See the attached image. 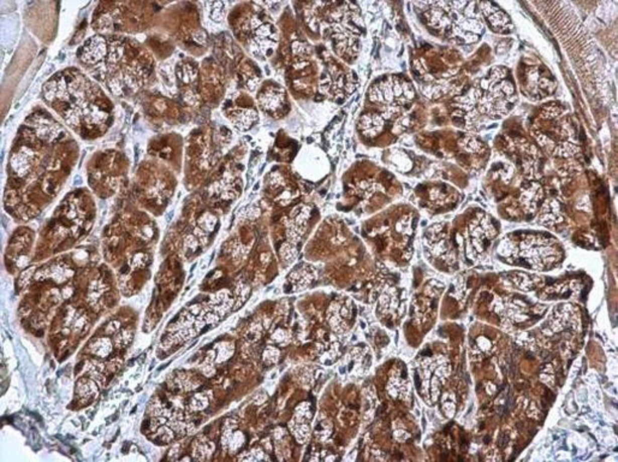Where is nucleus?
<instances>
[{
	"label": "nucleus",
	"instance_id": "f257e3e1",
	"mask_svg": "<svg viewBox=\"0 0 618 462\" xmlns=\"http://www.w3.org/2000/svg\"><path fill=\"white\" fill-rule=\"evenodd\" d=\"M515 101L516 89L508 71L504 67H496L481 80L479 88L464 95L460 117L467 125H472L473 115L476 116V112L490 118H502L512 109Z\"/></svg>",
	"mask_w": 618,
	"mask_h": 462
},
{
	"label": "nucleus",
	"instance_id": "f03ea898",
	"mask_svg": "<svg viewBox=\"0 0 618 462\" xmlns=\"http://www.w3.org/2000/svg\"><path fill=\"white\" fill-rule=\"evenodd\" d=\"M430 9L428 21L433 27L461 44L478 41L484 30L481 12L475 3H444Z\"/></svg>",
	"mask_w": 618,
	"mask_h": 462
},
{
	"label": "nucleus",
	"instance_id": "7ed1b4c3",
	"mask_svg": "<svg viewBox=\"0 0 618 462\" xmlns=\"http://www.w3.org/2000/svg\"><path fill=\"white\" fill-rule=\"evenodd\" d=\"M371 100L386 105V107H401L414 98V88L407 80L399 77H389L373 86L371 89Z\"/></svg>",
	"mask_w": 618,
	"mask_h": 462
},
{
	"label": "nucleus",
	"instance_id": "20e7f679",
	"mask_svg": "<svg viewBox=\"0 0 618 462\" xmlns=\"http://www.w3.org/2000/svg\"><path fill=\"white\" fill-rule=\"evenodd\" d=\"M479 10L481 12V16L485 18L488 26L493 32L500 34H508L512 30V23L510 17L508 16L503 9L494 3L482 2L479 3Z\"/></svg>",
	"mask_w": 618,
	"mask_h": 462
},
{
	"label": "nucleus",
	"instance_id": "39448f33",
	"mask_svg": "<svg viewBox=\"0 0 618 462\" xmlns=\"http://www.w3.org/2000/svg\"><path fill=\"white\" fill-rule=\"evenodd\" d=\"M384 125H385V118L383 116L378 115V113H368L361 118L360 122V128L365 136L374 137L379 135L383 131Z\"/></svg>",
	"mask_w": 618,
	"mask_h": 462
},
{
	"label": "nucleus",
	"instance_id": "423d86ee",
	"mask_svg": "<svg viewBox=\"0 0 618 462\" xmlns=\"http://www.w3.org/2000/svg\"><path fill=\"white\" fill-rule=\"evenodd\" d=\"M99 393V388H98L97 381L92 378H81L76 383V394L81 399H94Z\"/></svg>",
	"mask_w": 618,
	"mask_h": 462
},
{
	"label": "nucleus",
	"instance_id": "0eeeda50",
	"mask_svg": "<svg viewBox=\"0 0 618 462\" xmlns=\"http://www.w3.org/2000/svg\"><path fill=\"white\" fill-rule=\"evenodd\" d=\"M112 342H111L110 338L103 337L98 338L93 343H91L89 352L94 354L95 356H99V358H106V356H109L111 352H112Z\"/></svg>",
	"mask_w": 618,
	"mask_h": 462
},
{
	"label": "nucleus",
	"instance_id": "6e6552de",
	"mask_svg": "<svg viewBox=\"0 0 618 462\" xmlns=\"http://www.w3.org/2000/svg\"><path fill=\"white\" fill-rule=\"evenodd\" d=\"M214 443L211 442V440L206 439L205 437L204 438H200L198 442H196L195 448H194V455H195L196 460H208V458L211 457V455L213 454L214 451Z\"/></svg>",
	"mask_w": 618,
	"mask_h": 462
},
{
	"label": "nucleus",
	"instance_id": "1a4fd4ad",
	"mask_svg": "<svg viewBox=\"0 0 618 462\" xmlns=\"http://www.w3.org/2000/svg\"><path fill=\"white\" fill-rule=\"evenodd\" d=\"M261 100H262L263 107H265V109L273 111V110H277L279 106H281L282 101H283V97L281 93H278V92L269 91L262 95V98H260V101Z\"/></svg>",
	"mask_w": 618,
	"mask_h": 462
},
{
	"label": "nucleus",
	"instance_id": "9d476101",
	"mask_svg": "<svg viewBox=\"0 0 618 462\" xmlns=\"http://www.w3.org/2000/svg\"><path fill=\"white\" fill-rule=\"evenodd\" d=\"M154 433L155 435L153 436V440L158 442L159 444H166V443H170L174 438V431L172 430L168 425L167 426L162 425V426L159 427Z\"/></svg>",
	"mask_w": 618,
	"mask_h": 462
},
{
	"label": "nucleus",
	"instance_id": "9b49d317",
	"mask_svg": "<svg viewBox=\"0 0 618 462\" xmlns=\"http://www.w3.org/2000/svg\"><path fill=\"white\" fill-rule=\"evenodd\" d=\"M245 442V436L243 435L242 432H239V431H233L232 435L230 436L229 442H227V446L226 449L229 450L231 454H235V452H237L239 449L242 448L243 444H244Z\"/></svg>",
	"mask_w": 618,
	"mask_h": 462
},
{
	"label": "nucleus",
	"instance_id": "f8f14e48",
	"mask_svg": "<svg viewBox=\"0 0 618 462\" xmlns=\"http://www.w3.org/2000/svg\"><path fill=\"white\" fill-rule=\"evenodd\" d=\"M233 350H235V348H233L232 343H229V342H224V343H220L219 346L217 347V353H215V361L217 362H223L226 361L227 359L230 358V356L233 354Z\"/></svg>",
	"mask_w": 618,
	"mask_h": 462
},
{
	"label": "nucleus",
	"instance_id": "ddd939ff",
	"mask_svg": "<svg viewBox=\"0 0 618 462\" xmlns=\"http://www.w3.org/2000/svg\"><path fill=\"white\" fill-rule=\"evenodd\" d=\"M131 341H133V332L130 330H122L121 332H117L115 338H113V342L118 347L128 346Z\"/></svg>",
	"mask_w": 618,
	"mask_h": 462
},
{
	"label": "nucleus",
	"instance_id": "4468645a",
	"mask_svg": "<svg viewBox=\"0 0 618 462\" xmlns=\"http://www.w3.org/2000/svg\"><path fill=\"white\" fill-rule=\"evenodd\" d=\"M208 406V399L204 394H198L192 399L190 401V407L194 411H202Z\"/></svg>",
	"mask_w": 618,
	"mask_h": 462
},
{
	"label": "nucleus",
	"instance_id": "2eb2a0df",
	"mask_svg": "<svg viewBox=\"0 0 618 462\" xmlns=\"http://www.w3.org/2000/svg\"><path fill=\"white\" fill-rule=\"evenodd\" d=\"M239 460H244V461H257V460H270V457L267 456V455L261 450L260 448H255L253 450H250L248 452L247 456H241L239 457Z\"/></svg>",
	"mask_w": 618,
	"mask_h": 462
},
{
	"label": "nucleus",
	"instance_id": "dca6fc26",
	"mask_svg": "<svg viewBox=\"0 0 618 462\" xmlns=\"http://www.w3.org/2000/svg\"><path fill=\"white\" fill-rule=\"evenodd\" d=\"M278 356H279L278 349H276V348H273V347H269L265 350V353H263V360L269 363L276 362L277 360H278Z\"/></svg>",
	"mask_w": 618,
	"mask_h": 462
},
{
	"label": "nucleus",
	"instance_id": "f3484780",
	"mask_svg": "<svg viewBox=\"0 0 618 462\" xmlns=\"http://www.w3.org/2000/svg\"><path fill=\"white\" fill-rule=\"evenodd\" d=\"M119 329H121V323L117 322V320H113V322H111L109 325H107L106 328V332L107 334H113L116 335L117 332L119 331Z\"/></svg>",
	"mask_w": 618,
	"mask_h": 462
},
{
	"label": "nucleus",
	"instance_id": "a211bd4d",
	"mask_svg": "<svg viewBox=\"0 0 618 462\" xmlns=\"http://www.w3.org/2000/svg\"><path fill=\"white\" fill-rule=\"evenodd\" d=\"M285 338V332L283 330H278L276 332L275 335H273V340L276 342H278V343H283V340Z\"/></svg>",
	"mask_w": 618,
	"mask_h": 462
}]
</instances>
